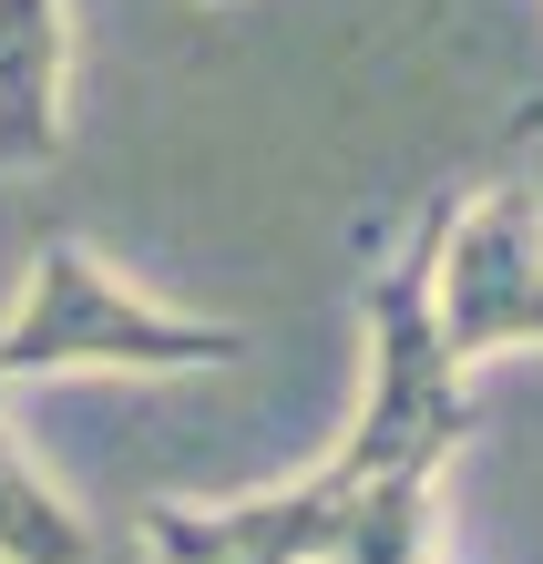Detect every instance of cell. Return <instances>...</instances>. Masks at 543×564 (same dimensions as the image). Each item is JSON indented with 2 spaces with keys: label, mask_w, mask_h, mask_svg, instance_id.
<instances>
[{
  "label": "cell",
  "mask_w": 543,
  "mask_h": 564,
  "mask_svg": "<svg viewBox=\"0 0 543 564\" xmlns=\"http://www.w3.org/2000/svg\"><path fill=\"white\" fill-rule=\"evenodd\" d=\"M452 195H431L380 268H369V390L359 421L297 473L247 503H144L133 544L154 564H431L441 534V462L471 442L461 370L431 328V257Z\"/></svg>",
  "instance_id": "1"
},
{
  "label": "cell",
  "mask_w": 543,
  "mask_h": 564,
  "mask_svg": "<svg viewBox=\"0 0 543 564\" xmlns=\"http://www.w3.org/2000/svg\"><path fill=\"white\" fill-rule=\"evenodd\" d=\"M226 359H247L236 318H195V308H164V297L123 288L83 237H42L21 308L0 318V390L83 380V370L175 380V370H226Z\"/></svg>",
  "instance_id": "2"
},
{
  "label": "cell",
  "mask_w": 543,
  "mask_h": 564,
  "mask_svg": "<svg viewBox=\"0 0 543 564\" xmlns=\"http://www.w3.org/2000/svg\"><path fill=\"white\" fill-rule=\"evenodd\" d=\"M431 328H441V349H452V370H471V359H492V349H543V195L523 175L461 195V206L441 216Z\"/></svg>",
  "instance_id": "3"
},
{
  "label": "cell",
  "mask_w": 543,
  "mask_h": 564,
  "mask_svg": "<svg viewBox=\"0 0 543 564\" xmlns=\"http://www.w3.org/2000/svg\"><path fill=\"white\" fill-rule=\"evenodd\" d=\"M62 113H73V11L62 0H0V164L62 154Z\"/></svg>",
  "instance_id": "4"
},
{
  "label": "cell",
  "mask_w": 543,
  "mask_h": 564,
  "mask_svg": "<svg viewBox=\"0 0 543 564\" xmlns=\"http://www.w3.org/2000/svg\"><path fill=\"white\" fill-rule=\"evenodd\" d=\"M0 564H93V523L42 482L11 431H0Z\"/></svg>",
  "instance_id": "5"
},
{
  "label": "cell",
  "mask_w": 543,
  "mask_h": 564,
  "mask_svg": "<svg viewBox=\"0 0 543 564\" xmlns=\"http://www.w3.org/2000/svg\"><path fill=\"white\" fill-rule=\"evenodd\" d=\"M0 401H11V390H0Z\"/></svg>",
  "instance_id": "6"
}]
</instances>
